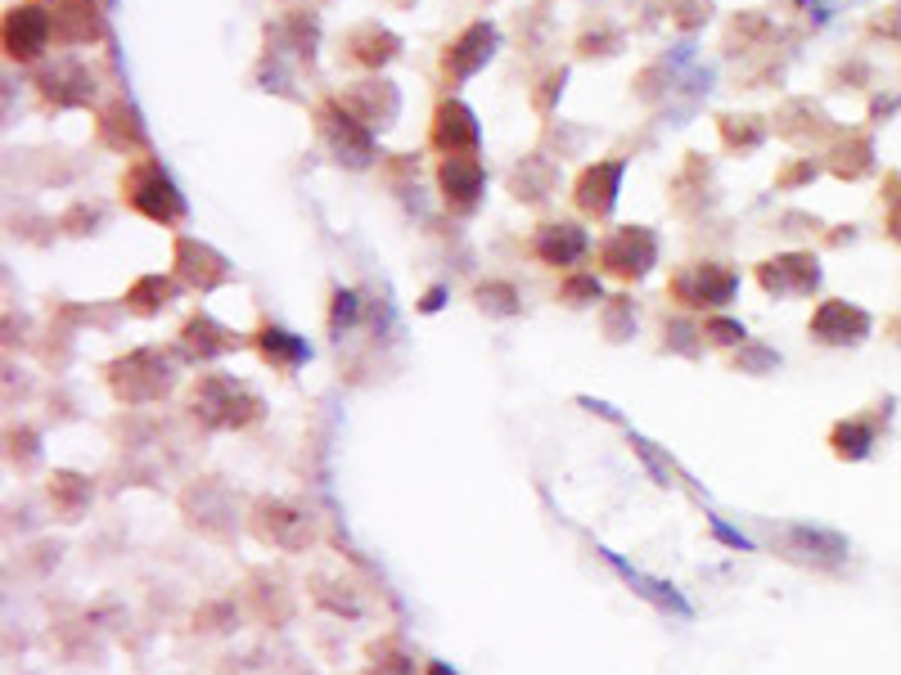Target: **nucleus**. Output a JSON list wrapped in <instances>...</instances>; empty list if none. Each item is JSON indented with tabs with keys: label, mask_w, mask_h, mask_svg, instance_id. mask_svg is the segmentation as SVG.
Wrapping results in <instances>:
<instances>
[{
	"label": "nucleus",
	"mask_w": 901,
	"mask_h": 675,
	"mask_svg": "<svg viewBox=\"0 0 901 675\" xmlns=\"http://www.w3.org/2000/svg\"><path fill=\"white\" fill-rule=\"evenodd\" d=\"M180 352L176 343L172 347H158V343H145V347H131L122 356H113L105 365V388L118 406L127 410H140V406H158L163 397H172L176 378H180Z\"/></svg>",
	"instance_id": "f257e3e1"
},
{
	"label": "nucleus",
	"mask_w": 901,
	"mask_h": 675,
	"mask_svg": "<svg viewBox=\"0 0 901 675\" xmlns=\"http://www.w3.org/2000/svg\"><path fill=\"white\" fill-rule=\"evenodd\" d=\"M185 414L195 419L204 432H244V428L262 423L266 401L249 388L244 378L212 369V374H199L195 383H189Z\"/></svg>",
	"instance_id": "f03ea898"
},
{
	"label": "nucleus",
	"mask_w": 901,
	"mask_h": 675,
	"mask_svg": "<svg viewBox=\"0 0 901 675\" xmlns=\"http://www.w3.org/2000/svg\"><path fill=\"white\" fill-rule=\"evenodd\" d=\"M118 195L122 203L135 212V217H145L150 225H163V230H176L185 217H189V203L180 195V185L172 180V171L145 154V158H131L122 167V180H118Z\"/></svg>",
	"instance_id": "7ed1b4c3"
},
{
	"label": "nucleus",
	"mask_w": 901,
	"mask_h": 675,
	"mask_svg": "<svg viewBox=\"0 0 901 675\" xmlns=\"http://www.w3.org/2000/svg\"><path fill=\"white\" fill-rule=\"evenodd\" d=\"M739 294V270L726 262H690L668 275V302L685 316H713Z\"/></svg>",
	"instance_id": "20e7f679"
},
{
	"label": "nucleus",
	"mask_w": 901,
	"mask_h": 675,
	"mask_svg": "<svg viewBox=\"0 0 901 675\" xmlns=\"http://www.w3.org/2000/svg\"><path fill=\"white\" fill-rule=\"evenodd\" d=\"M316 135L320 144L329 150V158L352 167V171H365L374 158H378V144H374V131L339 100V95H329V100L316 104Z\"/></svg>",
	"instance_id": "39448f33"
},
{
	"label": "nucleus",
	"mask_w": 901,
	"mask_h": 675,
	"mask_svg": "<svg viewBox=\"0 0 901 675\" xmlns=\"http://www.w3.org/2000/svg\"><path fill=\"white\" fill-rule=\"evenodd\" d=\"M249 532L266 545V550H279V554H307L316 545V518L294 505V500H279V496H262L253 500L249 509Z\"/></svg>",
	"instance_id": "423d86ee"
},
{
	"label": "nucleus",
	"mask_w": 901,
	"mask_h": 675,
	"mask_svg": "<svg viewBox=\"0 0 901 675\" xmlns=\"http://www.w3.org/2000/svg\"><path fill=\"white\" fill-rule=\"evenodd\" d=\"M771 545L780 550V558L812 567V572H838L851 554L847 536H838L834 527H816V522H789L771 536Z\"/></svg>",
	"instance_id": "0eeeda50"
},
{
	"label": "nucleus",
	"mask_w": 901,
	"mask_h": 675,
	"mask_svg": "<svg viewBox=\"0 0 901 675\" xmlns=\"http://www.w3.org/2000/svg\"><path fill=\"white\" fill-rule=\"evenodd\" d=\"M32 90H36V100L45 109H55V113L90 109L95 100H100V81H95V73L73 55H59L55 64H41L32 73Z\"/></svg>",
	"instance_id": "6e6552de"
},
{
	"label": "nucleus",
	"mask_w": 901,
	"mask_h": 675,
	"mask_svg": "<svg viewBox=\"0 0 901 675\" xmlns=\"http://www.w3.org/2000/svg\"><path fill=\"white\" fill-rule=\"evenodd\" d=\"M0 41H6V59L10 64H41L45 51L55 45V14L41 0H19L6 10L0 23Z\"/></svg>",
	"instance_id": "1a4fd4ad"
},
{
	"label": "nucleus",
	"mask_w": 901,
	"mask_h": 675,
	"mask_svg": "<svg viewBox=\"0 0 901 675\" xmlns=\"http://www.w3.org/2000/svg\"><path fill=\"white\" fill-rule=\"evenodd\" d=\"M658 266V234L649 225H618L600 244V270L618 284H640Z\"/></svg>",
	"instance_id": "9d476101"
},
{
	"label": "nucleus",
	"mask_w": 901,
	"mask_h": 675,
	"mask_svg": "<svg viewBox=\"0 0 901 675\" xmlns=\"http://www.w3.org/2000/svg\"><path fill=\"white\" fill-rule=\"evenodd\" d=\"M172 275L195 294H217L234 279V262L221 248H212L208 239L172 234Z\"/></svg>",
	"instance_id": "9b49d317"
},
{
	"label": "nucleus",
	"mask_w": 901,
	"mask_h": 675,
	"mask_svg": "<svg viewBox=\"0 0 901 675\" xmlns=\"http://www.w3.org/2000/svg\"><path fill=\"white\" fill-rule=\"evenodd\" d=\"M757 288H762L767 298L784 302V298H812L821 288V257L807 253V248H789L780 257H767L757 262Z\"/></svg>",
	"instance_id": "f8f14e48"
},
{
	"label": "nucleus",
	"mask_w": 901,
	"mask_h": 675,
	"mask_svg": "<svg viewBox=\"0 0 901 675\" xmlns=\"http://www.w3.org/2000/svg\"><path fill=\"white\" fill-rule=\"evenodd\" d=\"M501 51V27L492 19H479V23H469L455 41H447V51H442V86H464L469 77H479Z\"/></svg>",
	"instance_id": "ddd939ff"
},
{
	"label": "nucleus",
	"mask_w": 901,
	"mask_h": 675,
	"mask_svg": "<svg viewBox=\"0 0 901 675\" xmlns=\"http://www.w3.org/2000/svg\"><path fill=\"white\" fill-rule=\"evenodd\" d=\"M95 140H100L109 154H122V158L150 154V126L127 95H113V100L95 104Z\"/></svg>",
	"instance_id": "4468645a"
},
{
	"label": "nucleus",
	"mask_w": 901,
	"mask_h": 675,
	"mask_svg": "<svg viewBox=\"0 0 901 675\" xmlns=\"http://www.w3.org/2000/svg\"><path fill=\"white\" fill-rule=\"evenodd\" d=\"M870 333H875V316L847 298H825L807 320V338L821 347H861Z\"/></svg>",
	"instance_id": "2eb2a0df"
},
{
	"label": "nucleus",
	"mask_w": 901,
	"mask_h": 675,
	"mask_svg": "<svg viewBox=\"0 0 901 675\" xmlns=\"http://www.w3.org/2000/svg\"><path fill=\"white\" fill-rule=\"evenodd\" d=\"M623 176H627V158H595L578 171L573 180V208L586 217V221H604L618 208V195H623Z\"/></svg>",
	"instance_id": "dca6fc26"
},
{
	"label": "nucleus",
	"mask_w": 901,
	"mask_h": 675,
	"mask_svg": "<svg viewBox=\"0 0 901 675\" xmlns=\"http://www.w3.org/2000/svg\"><path fill=\"white\" fill-rule=\"evenodd\" d=\"M483 189H487V167H483L479 154L438 158V195H442V208H447L451 217L479 212Z\"/></svg>",
	"instance_id": "f3484780"
},
{
	"label": "nucleus",
	"mask_w": 901,
	"mask_h": 675,
	"mask_svg": "<svg viewBox=\"0 0 901 675\" xmlns=\"http://www.w3.org/2000/svg\"><path fill=\"white\" fill-rule=\"evenodd\" d=\"M244 343H249L244 333L226 329V324H221L217 316H208V311H195V316H189V320L176 329V352H180L185 365L221 361V356H230V352H240Z\"/></svg>",
	"instance_id": "a211bd4d"
},
{
	"label": "nucleus",
	"mask_w": 901,
	"mask_h": 675,
	"mask_svg": "<svg viewBox=\"0 0 901 675\" xmlns=\"http://www.w3.org/2000/svg\"><path fill=\"white\" fill-rule=\"evenodd\" d=\"M429 144L442 158H451V154H479V144H483L479 113H473L464 100H455V95H447V100H438V109H433Z\"/></svg>",
	"instance_id": "6ab92c4d"
},
{
	"label": "nucleus",
	"mask_w": 901,
	"mask_h": 675,
	"mask_svg": "<svg viewBox=\"0 0 901 675\" xmlns=\"http://www.w3.org/2000/svg\"><path fill=\"white\" fill-rule=\"evenodd\" d=\"M51 14L59 51H86V45H100L109 36L100 0H51Z\"/></svg>",
	"instance_id": "aec40b11"
},
{
	"label": "nucleus",
	"mask_w": 901,
	"mask_h": 675,
	"mask_svg": "<svg viewBox=\"0 0 901 675\" xmlns=\"http://www.w3.org/2000/svg\"><path fill=\"white\" fill-rule=\"evenodd\" d=\"M532 257L550 270H578V262L591 253V234L582 230V221H546L532 230Z\"/></svg>",
	"instance_id": "412c9836"
},
{
	"label": "nucleus",
	"mask_w": 901,
	"mask_h": 675,
	"mask_svg": "<svg viewBox=\"0 0 901 675\" xmlns=\"http://www.w3.org/2000/svg\"><path fill=\"white\" fill-rule=\"evenodd\" d=\"M771 131L789 144H821V140L838 135L834 118L812 100V95H789V100L771 113Z\"/></svg>",
	"instance_id": "4be33fe9"
},
{
	"label": "nucleus",
	"mask_w": 901,
	"mask_h": 675,
	"mask_svg": "<svg viewBox=\"0 0 901 675\" xmlns=\"http://www.w3.org/2000/svg\"><path fill=\"white\" fill-rule=\"evenodd\" d=\"M339 100L370 126V131H384L402 118V90L388 81V77H365V81H352L339 90Z\"/></svg>",
	"instance_id": "5701e85b"
},
{
	"label": "nucleus",
	"mask_w": 901,
	"mask_h": 675,
	"mask_svg": "<svg viewBox=\"0 0 901 675\" xmlns=\"http://www.w3.org/2000/svg\"><path fill=\"white\" fill-rule=\"evenodd\" d=\"M180 509H185V522L195 527V532H204L212 541H230L234 522H226V518H234V509L226 505V491L212 487V477H204L199 487H189L180 496Z\"/></svg>",
	"instance_id": "b1692460"
},
{
	"label": "nucleus",
	"mask_w": 901,
	"mask_h": 675,
	"mask_svg": "<svg viewBox=\"0 0 901 675\" xmlns=\"http://www.w3.org/2000/svg\"><path fill=\"white\" fill-rule=\"evenodd\" d=\"M339 55H343L348 64H356V68L378 73V68H388V64L402 55V36L388 32L384 23H356V27L339 41Z\"/></svg>",
	"instance_id": "393cba45"
},
{
	"label": "nucleus",
	"mask_w": 901,
	"mask_h": 675,
	"mask_svg": "<svg viewBox=\"0 0 901 675\" xmlns=\"http://www.w3.org/2000/svg\"><path fill=\"white\" fill-rule=\"evenodd\" d=\"M825 171L838 176V180H861L875 171V135L861 131V126H847L829 140V150H825Z\"/></svg>",
	"instance_id": "a878e982"
},
{
	"label": "nucleus",
	"mask_w": 901,
	"mask_h": 675,
	"mask_svg": "<svg viewBox=\"0 0 901 675\" xmlns=\"http://www.w3.org/2000/svg\"><path fill=\"white\" fill-rule=\"evenodd\" d=\"M249 347H253L271 369H279V374H294V369H303V365L311 361V347L303 343V338H298L294 329L271 324V320H262V324L249 333Z\"/></svg>",
	"instance_id": "bb28decb"
},
{
	"label": "nucleus",
	"mask_w": 901,
	"mask_h": 675,
	"mask_svg": "<svg viewBox=\"0 0 901 675\" xmlns=\"http://www.w3.org/2000/svg\"><path fill=\"white\" fill-rule=\"evenodd\" d=\"M180 279L176 275H163V270H150V275H135L131 279V288L122 294V311L127 316H140V320H150V316H163L176 298H180Z\"/></svg>",
	"instance_id": "cd10ccee"
},
{
	"label": "nucleus",
	"mask_w": 901,
	"mask_h": 675,
	"mask_svg": "<svg viewBox=\"0 0 901 675\" xmlns=\"http://www.w3.org/2000/svg\"><path fill=\"white\" fill-rule=\"evenodd\" d=\"M509 199L518 203H546L554 195V185H559V163L550 154H528V158H518L514 171H509Z\"/></svg>",
	"instance_id": "c85d7f7f"
},
{
	"label": "nucleus",
	"mask_w": 901,
	"mask_h": 675,
	"mask_svg": "<svg viewBox=\"0 0 901 675\" xmlns=\"http://www.w3.org/2000/svg\"><path fill=\"white\" fill-rule=\"evenodd\" d=\"M879 446V414H847L829 428V451L843 464H861Z\"/></svg>",
	"instance_id": "c756f323"
},
{
	"label": "nucleus",
	"mask_w": 901,
	"mask_h": 675,
	"mask_svg": "<svg viewBox=\"0 0 901 675\" xmlns=\"http://www.w3.org/2000/svg\"><path fill=\"white\" fill-rule=\"evenodd\" d=\"M45 496H51V505H55V513H59L64 522H77V518L90 509L95 487H90V477H86V473L55 468L51 477H45Z\"/></svg>",
	"instance_id": "7c9ffc66"
},
{
	"label": "nucleus",
	"mask_w": 901,
	"mask_h": 675,
	"mask_svg": "<svg viewBox=\"0 0 901 675\" xmlns=\"http://www.w3.org/2000/svg\"><path fill=\"white\" fill-rule=\"evenodd\" d=\"M717 135H722V150L726 154H757L771 135V122L757 118V113H717Z\"/></svg>",
	"instance_id": "2f4dec72"
},
{
	"label": "nucleus",
	"mask_w": 901,
	"mask_h": 675,
	"mask_svg": "<svg viewBox=\"0 0 901 675\" xmlns=\"http://www.w3.org/2000/svg\"><path fill=\"white\" fill-rule=\"evenodd\" d=\"M279 41H284V51H294L307 68L316 64V51H320V19L316 10H284L279 19Z\"/></svg>",
	"instance_id": "473e14b6"
},
{
	"label": "nucleus",
	"mask_w": 901,
	"mask_h": 675,
	"mask_svg": "<svg viewBox=\"0 0 901 675\" xmlns=\"http://www.w3.org/2000/svg\"><path fill=\"white\" fill-rule=\"evenodd\" d=\"M707 347V338H703V320L677 311V316H662V352H672V356H685V361H699Z\"/></svg>",
	"instance_id": "72a5a7b5"
},
{
	"label": "nucleus",
	"mask_w": 901,
	"mask_h": 675,
	"mask_svg": "<svg viewBox=\"0 0 901 675\" xmlns=\"http://www.w3.org/2000/svg\"><path fill=\"white\" fill-rule=\"evenodd\" d=\"M473 307H479L483 316H492V320H514L518 311H524V294H518L509 279H483L479 288H473Z\"/></svg>",
	"instance_id": "f704fd0d"
},
{
	"label": "nucleus",
	"mask_w": 901,
	"mask_h": 675,
	"mask_svg": "<svg viewBox=\"0 0 901 675\" xmlns=\"http://www.w3.org/2000/svg\"><path fill=\"white\" fill-rule=\"evenodd\" d=\"M771 36H776L771 19H762L757 10L735 14V19H730V27H726V55H730V59H739V55H748V51H752V45H762V41H771Z\"/></svg>",
	"instance_id": "c9c22d12"
},
{
	"label": "nucleus",
	"mask_w": 901,
	"mask_h": 675,
	"mask_svg": "<svg viewBox=\"0 0 901 675\" xmlns=\"http://www.w3.org/2000/svg\"><path fill=\"white\" fill-rule=\"evenodd\" d=\"M365 675H419L415 657L388 635V640H378L365 649Z\"/></svg>",
	"instance_id": "e433bc0d"
},
{
	"label": "nucleus",
	"mask_w": 901,
	"mask_h": 675,
	"mask_svg": "<svg viewBox=\"0 0 901 675\" xmlns=\"http://www.w3.org/2000/svg\"><path fill=\"white\" fill-rule=\"evenodd\" d=\"M600 333L608 338V343H627V338L636 333V307L627 294H613L600 302Z\"/></svg>",
	"instance_id": "4c0bfd02"
},
{
	"label": "nucleus",
	"mask_w": 901,
	"mask_h": 675,
	"mask_svg": "<svg viewBox=\"0 0 901 675\" xmlns=\"http://www.w3.org/2000/svg\"><path fill=\"white\" fill-rule=\"evenodd\" d=\"M627 45V36H623V27H613V23H595V27H586L578 41H573V51H578V59H613Z\"/></svg>",
	"instance_id": "58836bf2"
},
{
	"label": "nucleus",
	"mask_w": 901,
	"mask_h": 675,
	"mask_svg": "<svg viewBox=\"0 0 901 675\" xmlns=\"http://www.w3.org/2000/svg\"><path fill=\"white\" fill-rule=\"evenodd\" d=\"M559 302L563 307H600L604 302V284L595 270H568L559 279Z\"/></svg>",
	"instance_id": "ea45409f"
},
{
	"label": "nucleus",
	"mask_w": 901,
	"mask_h": 675,
	"mask_svg": "<svg viewBox=\"0 0 901 675\" xmlns=\"http://www.w3.org/2000/svg\"><path fill=\"white\" fill-rule=\"evenodd\" d=\"M105 203H95V199H77L64 217H59V230L68 234V239H86V234H100V225H105Z\"/></svg>",
	"instance_id": "a19ab883"
},
{
	"label": "nucleus",
	"mask_w": 901,
	"mask_h": 675,
	"mask_svg": "<svg viewBox=\"0 0 901 675\" xmlns=\"http://www.w3.org/2000/svg\"><path fill=\"white\" fill-rule=\"evenodd\" d=\"M563 86H568V68H550V73H546V77H541V81L528 90V104H532V113H537L541 122H550V118H554Z\"/></svg>",
	"instance_id": "79ce46f5"
},
{
	"label": "nucleus",
	"mask_w": 901,
	"mask_h": 675,
	"mask_svg": "<svg viewBox=\"0 0 901 675\" xmlns=\"http://www.w3.org/2000/svg\"><path fill=\"white\" fill-rule=\"evenodd\" d=\"M730 365L739 369V374H752V378H762V374H776V365H780V352L776 347H767V343H757V338H748V343L730 356Z\"/></svg>",
	"instance_id": "37998d69"
},
{
	"label": "nucleus",
	"mask_w": 901,
	"mask_h": 675,
	"mask_svg": "<svg viewBox=\"0 0 901 675\" xmlns=\"http://www.w3.org/2000/svg\"><path fill=\"white\" fill-rule=\"evenodd\" d=\"M703 338H707L713 347H730V352H739V347L748 343V329H744L739 320L713 311V316H703Z\"/></svg>",
	"instance_id": "c03bdc74"
},
{
	"label": "nucleus",
	"mask_w": 901,
	"mask_h": 675,
	"mask_svg": "<svg viewBox=\"0 0 901 675\" xmlns=\"http://www.w3.org/2000/svg\"><path fill=\"white\" fill-rule=\"evenodd\" d=\"M6 442H10V464H14L19 473H32L36 460H41V438H36V428L19 423V428L6 432Z\"/></svg>",
	"instance_id": "a18cd8bd"
},
{
	"label": "nucleus",
	"mask_w": 901,
	"mask_h": 675,
	"mask_svg": "<svg viewBox=\"0 0 901 675\" xmlns=\"http://www.w3.org/2000/svg\"><path fill=\"white\" fill-rule=\"evenodd\" d=\"M879 203H883V230H888L892 244L901 248V171H888V176H883Z\"/></svg>",
	"instance_id": "49530a36"
},
{
	"label": "nucleus",
	"mask_w": 901,
	"mask_h": 675,
	"mask_svg": "<svg viewBox=\"0 0 901 675\" xmlns=\"http://www.w3.org/2000/svg\"><path fill=\"white\" fill-rule=\"evenodd\" d=\"M668 19L681 27V32H699L707 19H713V0H662Z\"/></svg>",
	"instance_id": "de8ad7c7"
},
{
	"label": "nucleus",
	"mask_w": 901,
	"mask_h": 675,
	"mask_svg": "<svg viewBox=\"0 0 901 675\" xmlns=\"http://www.w3.org/2000/svg\"><path fill=\"white\" fill-rule=\"evenodd\" d=\"M821 167H825V163H816V158H789V163L776 171V189H780V195H789V189L812 185V180L821 176Z\"/></svg>",
	"instance_id": "09e8293b"
},
{
	"label": "nucleus",
	"mask_w": 901,
	"mask_h": 675,
	"mask_svg": "<svg viewBox=\"0 0 901 675\" xmlns=\"http://www.w3.org/2000/svg\"><path fill=\"white\" fill-rule=\"evenodd\" d=\"M361 316V298H356V288H334V298H329V329L343 333L352 329Z\"/></svg>",
	"instance_id": "8fccbe9b"
},
{
	"label": "nucleus",
	"mask_w": 901,
	"mask_h": 675,
	"mask_svg": "<svg viewBox=\"0 0 901 675\" xmlns=\"http://www.w3.org/2000/svg\"><path fill=\"white\" fill-rule=\"evenodd\" d=\"M230 626H234V604H204L195 612V631H204V635H221Z\"/></svg>",
	"instance_id": "3c124183"
},
{
	"label": "nucleus",
	"mask_w": 901,
	"mask_h": 675,
	"mask_svg": "<svg viewBox=\"0 0 901 675\" xmlns=\"http://www.w3.org/2000/svg\"><path fill=\"white\" fill-rule=\"evenodd\" d=\"M870 36H883V41H901V5L892 10H879L870 19Z\"/></svg>",
	"instance_id": "603ef678"
},
{
	"label": "nucleus",
	"mask_w": 901,
	"mask_h": 675,
	"mask_svg": "<svg viewBox=\"0 0 901 675\" xmlns=\"http://www.w3.org/2000/svg\"><path fill=\"white\" fill-rule=\"evenodd\" d=\"M442 298H447V288L438 284V288H429V294H424V302H419V311H438L442 307Z\"/></svg>",
	"instance_id": "864d4df0"
},
{
	"label": "nucleus",
	"mask_w": 901,
	"mask_h": 675,
	"mask_svg": "<svg viewBox=\"0 0 901 675\" xmlns=\"http://www.w3.org/2000/svg\"><path fill=\"white\" fill-rule=\"evenodd\" d=\"M888 333H892V343H901V316L888 320Z\"/></svg>",
	"instance_id": "5fc2aeb1"
},
{
	"label": "nucleus",
	"mask_w": 901,
	"mask_h": 675,
	"mask_svg": "<svg viewBox=\"0 0 901 675\" xmlns=\"http://www.w3.org/2000/svg\"><path fill=\"white\" fill-rule=\"evenodd\" d=\"M429 675H447V671H442V662H429Z\"/></svg>",
	"instance_id": "6e6d98bb"
}]
</instances>
